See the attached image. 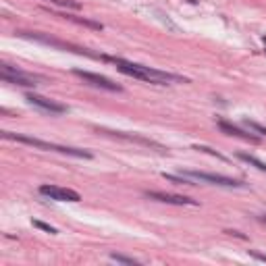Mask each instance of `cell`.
<instances>
[{
    "mask_svg": "<svg viewBox=\"0 0 266 266\" xmlns=\"http://www.w3.org/2000/svg\"><path fill=\"white\" fill-rule=\"evenodd\" d=\"M193 150H199V152H206V154H210V156H216L218 160H225V162H227V158H225L223 154H218L216 150H212V148H206V146H193Z\"/></svg>",
    "mask_w": 266,
    "mask_h": 266,
    "instance_id": "16",
    "label": "cell"
},
{
    "mask_svg": "<svg viewBox=\"0 0 266 266\" xmlns=\"http://www.w3.org/2000/svg\"><path fill=\"white\" fill-rule=\"evenodd\" d=\"M110 258L115 262H121V264H140L136 258H129V256H123V254H110Z\"/></svg>",
    "mask_w": 266,
    "mask_h": 266,
    "instance_id": "15",
    "label": "cell"
},
{
    "mask_svg": "<svg viewBox=\"0 0 266 266\" xmlns=\"http://www.w3.org/2000/svg\"><path fill=\"white\" fill-rule=\"evenodd\" d=\"M146 195H148L150 199H156V202H162V204H175V206H197L195 199L185 197V195L162 193V191H146Z\"/></svg>",
    "mask_w": 266,
    "mask_h": 266,
    "instance_id": "9",
    "label": "cell"
},
{
    "mask_svg": "<svg viewBox=\"0 0 266 266\" xmlns=\"http://www.w3.org/2000/svg\"><path fill=\"white\" fill-rule=\"evenodd\" d=\"M237 158L239 160H243V162H248V164H252V166H256L258 171H262V173H266V162H262V160H258L256 156H252V154H237Z\"/></svg>",
    "mask_w": 266,
    "mask_h": 266,
    "instance_id": "12",
    "label": "cell"
},
{
    "mask_svg": "<svg viewBox=\"0 0 266 266\" xmlns=\"http://www.w3.org/2000/svg\"><path fill=\"white\" fill-rule=\"evenodd\" d=\"M250 256H252V258H256V260H260V262H266V256H262V254H256V252H252Z\"/></svg>",
    "mask_w": 266,
    "mask_h": 266,
    "instance_id": "18",
    "label": "cell"
},
{
    "mask_svg": "<svg viewBox=\"0 0 266 266\" xmlns=\"http://www.w3.org/2000/svg\"><path fill=\"white\" fill-rule=\"evenodd\" d=\"M73 75L83 79L87 85L100 87V90H106V92H123V87L119 83H115L113 79L104 77V75H98V73H90V71H81V69H73Z\"/></svg>",
    "mask_w": 266,
    "mask_h": 266,
    "instance_id": "6",
    "label": "cell"
},
{
    "mask_svg": "<svg viewBox=\"0 0 266 266\" xmlns=\"http://www.w3.org/2000/svg\"><path fill=\"white\" fill-rule=\"evenodd\" d=\"M19 36H21V38H29V40H36V42H42V44H48V46H54V48L71 50V52H77V54H85V56H92V58H100V60H102V54H92V52L85 50V48L66 44V42H60V40H54V38L46 36V33H40V31H19Z\"/></svg>",
    "mask_w": 266,
    "mask_h": 266,
    "instance_id": "3",
    "label": "cell"
},
{
    "mask_svg": "<svg viewBox=\"0 0 266 266\" xmlns=\"http://www.w3.org/2000/svg\"><path fill=\"white\" fill-rule=\"evenodd\" d=\"M98 131H100V133H110V136H115V138H121V140H127V142H138V144H142V146L156 148V150L164 152V148H162L160 144H156V142H152V140H148V138H142V136H131V133H125V131H108V129H98Z\"/></svg>",
    "mask_w": 266,
    "mask_h": 266,
    "instance_id": "11",
    "label": "cell"
},
{
    "mask_svg": "<svg viewBox=\"0 0 266 266\" xmlns=\"http://www.w3.org/2000/svg\"><path fill=\"white\" fill-rule=\"evenodd\" d=\"M33 227H38V229H42V231L50 233V235H56V233H58L54 227H50V225H46V223H42V220H33Z\"/></svg>",
    "mask_w": 266,
    "mask_h": 266,
    "instance_id": "17",
    "label": "cell"
},
{
    "mask_svg": "<svg viewBox=\"0 0 266 266\" xmlns=\"http://www.w3.org/2000/svg\"><path fill=\"white\" fill-rule=\"evenodd\" d=\"M50 3L58 5V7H66V9H73V11H79V3H73V0H50Z\"/></svg>",
    "mask_w": 266,
    "mask_h": 266,
    "instance_id": "14",
    "label": "cell"
},
{
    "mask_svg": "<svg viewBox=\"0 0 266 266\" xmlns=\"http://www.w3.org/2000/svg\"><path fill=\"white\" fill-rule=\"evenodd\" d=\"M183 175L187 179H195L202 183H210V185H220V187H243L246 183L239 179H231L225 175H214V173H202V171H183Z\"/></svg>",
    "mask_w": 266,
    "mask_h": 266,
    "instance_id": "4",
    "label": "cell"
},
{
    "mask_svg": "<svg viewBox=\"0 0 266 266\" xmlns=\"http://www.w3.org/2000/svg\"><path fill=\"white\" fill-rule=\"evenodd\" d=\"M216 125H218V129H220L223 133H227V136L239 138V140H243V142H252V144H258V138L254 136V133H248V131H243V129H239V127H235V125L227 123V121H216Z\"/></svg>",
    "mask_w": 266,
    "mask_h": 266,
    "instance_id": "10",
    "label": "cell"
},
{
    "mask_svg": "<svg viewBox=\"0 0 266 266\" xmlns=\"http://www.w3.org/2000/svg\"><path fill=\"white\" fill-rule=\"evenodd\" d=\"M243 127H246V129H250V133H256V136H260V138H264V136H266V127H262V125H260V123H256V121L246 119V121H243Z\"/></svg>",
    "mask_w": 266,
    "mask_h": 266,
    "instance_id": "13",
    "label": "cell"
},
{
    "mask_svg": "<svg viewBox=\"0 0 266 266\" xmlns=\"http://www.w3.org/2000/svg\"><path fill=\"white\" fill-rule=\"evenodd\" d=\"M25 100H27L29 104L38 106V108H42V110H46V113H50V115H64L66 110H69L64 104L56 102V100H50V98H44V96H40V94H27Z\"/></svg>",
    "mask_w": 266,
    "mask_h": 266,
    "instance_id": "8",
    "label": "cell"
},
{
    "mask_svg": "<svg viewBox=\"0 0 266 266\" xmlns=\"http://www.w3.org/2000/svg\"><path fill=\"white\" fill-rule=\"evenodd\" d=\"M260 220H264V223H266V216H262V218H260Z\"/></svg>",
    "mask_w": 266,
    "mask_h": 266,
    "instance_id": "19",
    "label": "cell"
},
{
    "mask_svg": "<svg viewBox=\"0 0 266 266\" xmlns=\"http://www.w3.org/2000/svg\"><path fill=\"white\" fill-rule=\"evenodd\" d=\"M102 60L113 62L117 66V71L127 75V77L148 81V83H154V85H171V83H187L189 81L187 77H181V75H175V73H169V71H160V69L146 66V64H140V62H131V60H125L121 56H104L102 54Z\"/></svg>",
    "mask_w": 266,
    "mask_h": 266,
    "instance_id": "1",
    "label": "cell"
},
{
    "mask_svg": "<svg viewBox=\"0 0 266 266\" xmlns=\"http://www.w3.org/2000/svg\"><path fill=\"white\" fill-rule=\"evenodd\" d=\"M40 193L50 197V199H56V202H81V195L75 191V189H69V187H58V185H42L40 187Z\"/></svg>",
    "mask_w": 266,
    "mask_h": 266,
    "instance_id": "7",
    "label": "cell"
},
{
    "mask_svg": "<svg viewBox=\"0 0 266 266\" xmlns=\"http://www.w3.org/2000/svg\"><path fill=\"white\" fill-rule=\"evenodd\" d=\"M0 77H3V81H7V83H15V85H21V87H36L38 85V77H33L25 71H19L17 66H9V64H3Z\"/></svg>",
    "mask_w": 266,
    "mask_h": 266,
    "instance_id": "5",
    "label": "cell"
},
{
    "mask_svg": "<svg viewBox=\"0 0 266 266\" xmlns=\"http://www.w3.org/2000/svg\"><path fill=\"white\" fill-rule=\"evenodd\" d=\"M3 138H5V140L19 142V144H27V146H31V148H38V150H44V152H58V154L75 156V158H92V152H87V150L69 148V146H58V144H50V142H44V140H38V138L19 136V133H11V131H3Z\"/></svg>",
    "mask_w": 266,
    "mask_h": 266,
    "instance_id": "2",
    "label": "cell"
}]
</instances>
